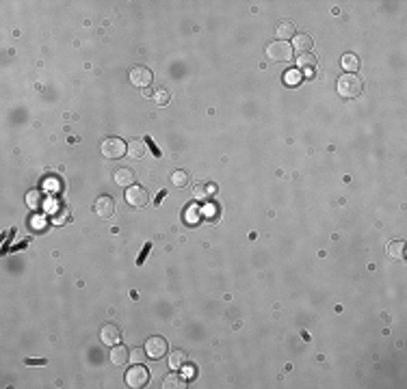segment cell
<instances>
[{
    "label": "cell",
    "instance_id": "8",
    "mask_svg": "<svg viewBox=\"0 0 407 389\" xmlns=\"http://www.w3.org/2000/svg\"><path fill=\"white\" fill-rule=\"evenodd\" d=\"M94 212L100 218H111L115 214V199L108 195H100V199L94 204Z\"/></svg>",
    "mask_w": 407,
    "mask_h": 389
},
{
    "label": "cell",
    "instance_id": "29",
    "mask_svg": "<svg viewBox=\"0 0 407 389\" xmlns=\"http://www.w3.org/2000/svg\"><path fill=\"white\" fill-rule=\"evenodd\" d=\"M26 365H46V359H26Z\"/></svg>",
    "mask_w": 407,
    "mask_h": 389
},
{
    "label": "cell",
    "instance_id": "18",
    "mask_svg": "<svg viewBox=\"0 0 407 389\" xmlns=\"http://www.w3.org/2000/svg\"><path fill=\"white\" fill-rule=\"evenodd\" d=\"M187 365V350H171L169 353V368L178 370Z\"/></svg>",
    "mask_w": 407,
    "mask_h": 389
},
{
    "label": "cell",
    "instance_id": "7",
    "mask_svg": "<svg viewBox=\"0 0 407 389\" xmlns=\"http://www.w3.org/2000/svg\"><path fill=\"white\" fill-rule=\"evenodd\" d=\"M152 80H154V74H152V69L143 67V65H137V67L130 69V82H132L134 87L145 89V87L152 85Z\"/></svg>",
    "mask_w": 407,
    "mask_h": 389
},
{
    "label": "cell",
    "instance_id": "10",
    "mask_svg": "<svg viewBox=\"0 0 407 389\" xmlns=\"http://www.w3.org/2000/svg\"><path fill=\"white\" fill-rule=\"evenodd\" d=\"M134 178H137V175H134V171L130 167H119L115 173H113V180H115V184L117 186H132L134 184Z\"/></svg>",
    "mask_w": 407,
    "mask_h": 389
},
{
    "label": "cell",
    "instance_id": "2",
    "mask_svg": "<svg viewBox=\"0 0 407 389\" xmlns=\"http://www.w3.org/2000/svg\"><path fill=\"white\" fill-rule=\"evenodd\" d=\"M100 151H102V156L115 160V158H122L128 151V143H124L119 136H108V139H104L100 143Z\"/></svg>",
    "mask_w": 407,
    "mask_h": 389
},
{
    "label": "cell",
    "instance_id": "28",
    "mask_svg": "<svg viewBox=\"0 0 407 389\" xmlns=\"http://www.w3.org/2000/svg\"><path fill=\"white\" fill-rule=\"evenodd\" d=\"M145 143H150V150H152V154H154L156 158H160V156H162V154H160V150L154 145V141H152V139H145Z\"/></svg>",
    "mask_w": 407,
    "mask_h": 389
},
{
    "label": "cell",
    "instance_id": "5",
    "mask_svg": "<svg viewBox=\"0 0 407 389\" xmlns=\"http://www.w3.org/2000/svg\"><path fill=\"white\" fill-rule=\"evenodd\" d=\"M143 348H145V353H148L150 359H160V357H165V355H167V350H169V344H167L165 337L154 335V337H150L148 342H145Z\"/></svg>",
    "mask_w": 407,
    "mask_h": 389
},
{
    "label": "cell",
    "instance_id": "16",
    "mask_svg": "<svg viewBox=\"0 0 407 389\" xmlns=\"http://www.w3.org/2000/svg\"><path fill=\"white\" fill-rule=\"evenodd\" d=\"M162 387L165 389H180V387H187V379H182L180 374H167L162 379Z\"/></svg>",
    "mask_w": 407,
    "mask_h": 389
},
{
    "label": "cell",
    "instance_id": "13",
    "mask_svg": "<svg viewBox=\"0 0 407 389\" xmlns=\"http://www.w3.org/2000/svg\"><path fill=\"white\" fill-rule=\"evenodd\" d=\"M312 37L308 35V32H297L295 37H292V50H299L303 54H308L310 52V48H312Z\"/></svg>",
    "mask_w": 407,
    "mask_h": 389
},
{
    "label": "cell",
    "instance_id": "15",
    "mask_svg": "<svg viewBox=\"0 0 407 389\" xmlns=\"http://www.w3.org/2000/svg\"><path fill=\"white\" fill-rule=\"evenodd\" d=\"M340 65H343V69L346 74H355L357 69H360V59L355 57V54H344L343 57V61H340Z\"/></svg>",
    "mask_w": 407,
    "mask_h": 389
},
{
    "label": "cell",
    "instance_id": "26",
    "mask_svg": "<svg viewBox=\"0 0 407 389\" xmlns=\"http://www.w3.org/2000/svg\"><path fill=\"white\" fill-rule=\"evenodd\" d=\"M195 197H197V199H206V197H208V190H206L204 186H197V188H195Z\"/></svg>",
    "mask_w": 407,
    "mask_h": 389
},
{
    "label": "cell",
    "instance_id": "20",
    "mask_svg": "<svg viewBox=\"0 0 407 389\" xmlns=\"http://www.w3.org/2000/svg\"><path fill=\"white\" fill-rule=\"evenodd\" d=\"M171 100V91L165 89V87H160V89L154 91V102L158 104V106H165V104H169Z\"/></svg>",
    "mask_w": 407,
    "mask_h": 389
},
{
    "label": "cell",
    "instance_id": "17",
    "mask_svg": "<svg viewBox=\"0 0 407 389\" xmlns=\"http://www.w3.org/2000/svg\"><path fill=\"white\" fill-rule=\"evenodd\" d=\"M388 255L392 257V260H403L405 257V242L403 240H392V242L388 244Z\"/></svg>",
    "mask_w": 407,
    "mask_h": 389
},
{
    "label": "cell",
    "instance_id": "4",
    "mask_svg": "<svg viewBox=\"0 0 407 389\" xmlns=\"http://www.w3.org/2000/svg\"><path fill=\"white\" fill-rule=\"evenodd\" d=\"M267 57L271 61H290L292 46L288 41H271L267 46Z\"/></svg>",
    "mask_w": 407,
    "mask_h": 389
},
{
    "label": "cell",
    "instance_id": "6",
    "mask_svg": "<svg viewBox=\"0 0 407 389\" xmlns=\"http://www.w3.org/2000/svg\"><path fill=\"white\" fill-rule=\"evenodd\" d=\"M126 201L132 208H143V206L150 204V195H148V190H145L143 186L132 184V186H128L126 188Z\"/></svg>",
    "mask_w": 407,
    "mask_h": 389
},
{
    "label": "cell",
    "instance_id": "11",
    "mask_svg": "<svg viewBox=\"0 0 407 389\" xmlns=\"http://www.w3.org/2000/svg\"><path fill=\"white\" fill-rule=\"evenodd\" d=\"M275 35H278V39H280V41L292 39V37L297 35V26H295V22H290V20H282L280 24L275 26Z\"/></svg>",
    "mask_w": 407,
    "mask_h": 389
},
{
    "label": "cell",
    "instance_id": "1",
    "mask_svg": "<svg viewBox=\"0 0 407 389\" xmlns=\"http://www.w3.org/2000/svg\"><path fill=\"white\" fill-rule=\"evenodd\" d=\"M336 89L343 97L346 100H351V97H357L364 89V85H362V80L357 78L355 74H343L338 78V85H336Z\"/></svg>",
    "mask_w": 407,
    "mask_h": 389
},
{
    "label": "cell",
    "instance_id": "23",
    "mask_svg": "<svg viewBox=\"0 0 407 389\" xmlns=\"http://www.w3.org/2000/svg\"><path fill=\"white\" fill-rule=\"evenodd\" d=\"M299 80H301V74L297 72V69H288V72L284 74V82H286V85H299Z\"/></svg>",
    "mask_w": 407,
    "mask_h": 389
},
{
    "label": "cell",
    "instance_id": "14",
    "mask_svg": "<svg viewBox=\"0 0 407 389\" xmlns=\"http://www.w3.org/2000/svg\"><path fill=\"white\" fill-rule=\"evenodd\" d=\"M128 359H130V348L122 346V344L113 346V350H111V361H113V363H115V365H126Z\"/></svg>",
    "mask_w": 407,
    "mask_h": 389
},
{
    "label": "cell",
    "instance_id": "22",
    "mask_svg": "<svg viewBox=\"0 0 407 389\" xmlns=\"http://www.w3.org/2000/svg\"><path fill=\"white\" fill-rule=\"evenodd\" d=\"M171 182H173V186H176V188H184V186L188 184V173H187V171H173Z\"/></svg>",
    "mask_w": 407,
    "mask_h": 389
},
{
    "label": "cell",
    "instance_id": "9",
    "mask_svg": "<svg viewBox=\"0 0 407 389\" xmlns=\"http://www.w3.org/2000/svg\"><path fill=\"white\" fill-rule=\"evenodd\" d=\"M100 339L106 346H117L119 339H122V331H119L117 325H104L100 329Z\"/></svg>",
    "mask_w": 407,
    "mask_h": 389
},
{
    "label": "cell",
    "instance_id": "3",
    "mask_svg": "<svg viewBox=\"0 0 407 389\" xmlns=\"http://www.w3.org/2000/svg\"><path fill=\"white\" fill-rule=\"evenodd\" d=\"M148 381H150V372H148V368H145L143 363H134L132 368L126 372V385L132 387V389L145 387V385H148Z\"/></svg>",
    "mask_w": 407,
    "mask_h": 389
},
{
    "label": "cell",
    "instance_id": "30",
    "mask_svg": "<svg viewBox=\"0 0 407 389\" xmlns=\"http://www.w3.org/2000/svg\"><path fill=\"white\" fill-rule=\"evenodd\" d=\"M165 197H167V190H160V193H158V195H156V199H154V206H158V204H160V201H162V199H165Z\"/></svg>",
    "mask_w": 407,
    "mask_h": 389
},
{
    "label": "cell",
    "instance_id": "25",
    "mask_svg": "<svg viewBox=\"0 0 407 389\" xmlns=\"http://www.w3.org/2000/svg\"><path fill=\"white\" fill-rule=\"evenodd\" d=\"M150 251H152V242H145V244H143V251H141L139 257H137V264H139V266H143V262H145V257H148Z\"/></svg>",
    "mask_w": 407,
    "mask_h": 389
},
{
    "label": "cell",
    "instance_id": "24",
    "mask_svg": "<svg viewBox=\"0 0 407 389\" xmlns=\"http://www.w3.org/2000/svg\"><path fill=\"white\" fill-rule=\"evenodd\" d=\"M145 357H148V353H145V348H134V350H130V359L134 361V363H141Z\"/></svg>",
    "mask_w": 407,
    "mask_h": 389
},
{
    "label": "cell",
    "instance_id": "27",
    "mask_svg": "<svg viewBox=\"0 0 407 389\" xmlns=\"http://www.w3.org/2000/svg\"><path fill=\"white\" fill-rule=\"evenodd\" d=\"M65 214H59V216H52V223H63V221H69V210H63Z\"/></svg>",
    "mask_w": 407,
    "mask_h": 389
},
{
    "label": "cell",
    "instance_id": "12",
    "mask_svg": "<svg viewBox=\"0 0 407 389\" xmlns=\"http://www.w3.org/2000/svg\"><path fill=\"white\" fill-rule=\"evenodd\" d=\"M297 63H299V67L303 69V74H306L308 78H314V76H316V57H312L310 52L297 59Z\"/></svg>",
    "mask_w": 407,
    "mask_h": 389
},
{
    "label": "cell",
    "instance_id": "19",
    "mask_svg": "<svg viewBox=\"0 0 407 389\" xmlns=\"http://www.w3.org/2000/svg\"><path fill=\"white\" fill-rule=\"evenodd\" d=\"M43 201H46V195H41L39 190H31V193L26 195V204H29L31 208H35V210H39V208L43 206Z\"/></svg>",
    "mask_w": 407,
    "mask_h": 389
},
{
    "label": "cell",
    "instance_id": "21",
    "mask_svg": "<svg viewBox=\"0 0 407 389\" xmlns=\"http://www.w3.org/2000/svg\"><path fill=\"white\" fill-rule=\"evenodd\" d=\"M128 154L132 156V158H141L145 154V143L143 141H132V143H128Z\"/></svg>",
    "mask_w": 407,
    "mask_h": 389
}]
</instances>
